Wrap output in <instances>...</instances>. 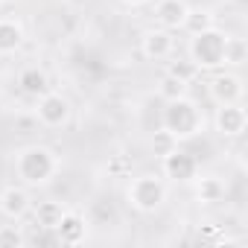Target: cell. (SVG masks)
I'll return each instance as SVG.
<instances>
[{
  "label": "cell",
  "mask_w": 248,
  "mask_h": 248,
  "mask_svg": "<svg viewBox=\"0 0 248 248\" xmlns=\"http://www.w3.org/2000/svg\"><path fill=\"white\" fill-rule=\"evenodd\" d=\"M18 88L27 93V96H32V99H38L41 93H47L50 91V79H47V73L41 70V67H24L21 73H18Z\"/></svg>",
  "instance_id": "cell-15"
},
{
  "label": "cell",
  "mask_w": 248,
  "mask_h": 248,
  "mask_svg": "<svg viewBox=\"0 0 248 248\" xmlns=\"http://www.w3.org/2000/svg\"><path fill=\"white\" fill-rule=\"evenodd\" d=\"M175 146H178V140H175L167 129H161V132H155V135H152V152H155L158 158H164V155H167V152H172Z\"/></svg>",
  "instance_id": "cell-22"
},
{
  "label": "cell",
  "mask_w": 248,
  "mask_h": 248,
  "mask_svg": "<svg viewBox=\"0 0 248 248\" xmlns=\"http://www.w3.org/2000/svg\"><path fill=\"white\" fill-rule=\"evenodd\" d=\"M167 196H170L167 181L158 178V175H149V172L132 178V184L126 190V199L138 213H158L167 204Z\"/></svg>",
  "instance_id": "cell-3"
},
{
  "label": "cell",
  "mask_w": 248,
  "mask_h": 248,
  "mask_svg": "<svg viewBox=\"0 0 248 248\" xmlns=\"http://www.w3.org/2000/svg\"><path fill=\"white\" fill-rule=\"evenodd\" d=\"M161 175L172 184H193V178L199 175V161L184 152V149H172L161 158Z\"/></svg>",
  "instance_id": "cell-6"
},
{
  "label": "cell",
  "mask_w": 248,
  "mask_h": 248,
  "mask_svg": "<svg viewBox=\"0 0 248 248\" xmlns=\"http://www.w3.org/2000/svg\"><path fill=\"white\" fill-rule=\"evenodd\" d=\"M172 50H175V38H172V32L164 30V27H152V30H146L143 38H140V53H143L149 62H167V59L172 56Z\"/></svg>",
  "instance_id": "cell-9"
},
{
  "label": "cell",
  "mask_w": 248,
  "mask_h": 248,
  "mask_svg": "<svg viewBox=\"0 0 248 248\" xmlns=\"http://www.w3.org/2000/svg\"><path fill=\"white\" fill-rule=\"evenodd\" d=\"M70 114H73L70 99L64 93H59V91H47V93H41L35 99V120L41 123L44 129H62V126H67Z\"/></svg>",
  "instance_id": "cell-5"
},
{
  "label": "cell",
  "mask_w": 248,
  "mask_h": 248,
  "mask_svg": "<svg viewBox=\"0 0 248 248\" xmlns=\"http://www.w3.org/2000/svg\"><path fill=\"white\" fill-rule=\"evenodd\" d=\"M24 27L15 18H0V56H15L24 47Z\"/></svg>",
  "instance_id": "cell-14"
},
{
  "label": "cell",
  "mask_w": 248,
  "mask_h": 248,
  "mask_svg": "<svg viewBox=\"0 0 248 248\" xmlns=\"http://www.w3.org/2000/svg\"><path fill=\"white\" fill-rule=\"evenodd\" d=\"M187 9H190L187 0H155V21H158V27L175 32L184 27Z\"/></svg>",
  "instance_id": "cell-12"
},
{
  "label": "cell",
  "mask_w": 248,
  "mask_h": 248,
  "mask_svg": "<svg viewBox=\"0 0 248 248\" xmlns=\"http://www.w3.org/2000/svg\"><path fill=\"white\" fill-rule=\"evenodd\" d=\"M187 53H190L187 59L199 70H219V67H225V62H222V56H225V32L213 27L207 32L190 35Z\"/></svg>",
  "instance_id": "cell-4"
},
{
  "label": "cell",
  "mask_w": 248,
  "mask_h": 248,
  "mask_svg": "<svg viewBox=\"0 0 248 248\" xmlns=\"http://www.w3.org/2000/svg\"><path fill=\"white\" fill-rule=\"evenodd\" d=\"M123 170H126V161H123V158H117V161L111 164V172H114V175H120Z\"/></svg>",
  "instance_id": "cell-24"
},
{
  "label": "cell",
  "mask_w": 248,
  "mask_h": 248,
  "mask_svg": "<svg viewBox=\"0 0 248 248\" xmlns=\"http://www.w3.org/2000/svg\"><path fill=\"white\" fill-rule=\"evenodd\" d=\"M32 210V196L27 187H3L0 190V213L12 222H21L27 213Z\"/></svg>",
  "instance_id": "cell-10"
},
{
  "label": "cell",
  "mask_w": 248,
  "mask_h": 248,
  "mask_svg": "<svg viewBox=\"0 0 248 248\" xmlns=\"http://www.w3.org/2000/svg\"><path fill=\"white\" fill-rule=\"evenodd\" d=\"M248 126V114L242 108V102H231V105H216V114H213V129L219 138H242Z\"/></svg>",
  "instance_id": "cell-7"
},
{
  "label": "cell",
  "mask_w": 248,
  "mask_h": 248,
  "mask_svg": "<svg viewBox=\"0 0 248 248\" xmlns=\"http://www.w3.org/2000/svg\"><path fill=\"white\" fill-rule=\"evenodd\" d=\"M167 73L190 85V82H196V76H199L202 70H199V67H196V64H193L190 59H172V62L167 64Z\"/></svg>",
  "instance_id": "cell-20"
},
{
  "label": "cell",
  "mask_w": 248,
  "mask_h": 248,
  "mask_svg": "<svg viewBox=\"0 0 248 248\" xmlns=\"http://www.w3.org/2000/svg\"><path fill=\"white\" fill-rule=\"evenodd\" d=\"M193 184H196V202L204 204V207L219 204V202H225V196H228V184H225L219 175H202V178L196 175Z\"/></svg>",
  "instance_id": "cell-13"
},
{
  "label": "cell",
  "mask_w": 248,
  "mask_h": 248,
  "mask_svg": "<svg viewBox=\"0 0 248 248\" xmlns=\"http://www.w3.org/2000/svg\"><path fill=\"white\" fill-rule=\"evenodd\" d=\"M161 129H167L178 143L181 140H193L202 132V108L190 99V93L187 96H178V99H170L164 105Z\"/></svg>",
  "instance_id": "cell-2"
},
{
  "label": "cell",
  "mask_w": 248,
  "mask_h": 248,
  "mask_svg": "<svg viewBox=\"0 0 248 248\" xmlns=\"http://www.w3.org/2000/svg\"><path fill=\"white\" fill-rule=\"evenodd\" d=\"M207 96L216 105H231V102H242L245 96V85L236 73L231 70H219L210 82H207Z\"/></svg>",
  "instance_id": "cell-8"
},
{
  "label": "cell",
  "mask_w": 248,
  "mask_h": 248,
  "mask_svg": "<svg viewBox=\"0 0 248 248\" xmlns=\"http://www.w3.org/2000/svg\"><path fill=\"white\" fill-rule=\"evenodd\" d=\"M59 245H82L88 239V219L79 210H64L62 222L53 228Z\"/></svg>",
  "instance_id": "cell-11"
},
{
  "label": "cell",
  "mask_w": 248,
  "mask_h": 248,
  "mask_svg": "<svg viewBox=\"0 0 248 248\" xmlns=\"http://www.w3.org/2000/svg\"><path fill=\"white\" fill-rule=\"evenodd\" d=\"M126 6H132V9H138V6H149V3H155V0H123Z\"/></svg>",
  "instance_id": "cell-23"
},
{
  "label": "cell",
  "mask_w": 248,
  "mask_h": 248,
  "mask_svg": "<svg viewBox=\"0 0 248 248\" xmlns=\"http://www.w3.org/2000/svg\"><path fill=\"white\" fill-rule=\"evenodd\" d=\"M187 93H190V85H187V82H181V79H175V76H170V73H164V76L158 79V96H161L164 102L178 99V96H187Z\"/></svg>",
  "instance_id": "cell-19"
},
{
  "label": "cell",
  "mask_w": 248,
  "mask_h": 248,
  "mask_svg": "<svg viewBox=\"0 0 248 248\" xmlns=\"http://www.w3.org/2000/svg\"><path fill=\"white\" fill-rule=\"evenodd\" d=\"M0 6H3V0H0Z\"/></svg>",
  "instance_id": "cell-25"
},
{
  "label": "cell",
  "mask_w": 248,
  "mask_h": 248,
  "mask_svg": "<svg viewBox=\"0 0 248 248\" xmlns=\"http://www.w3.org/2000/svg\"><path fill=\"white\" fill-rule=\"evenodd\" d=\"M213 27H216V15H213L210 9H204V6H190L181 30H184L187 35H199V32H207V30H213Z\"/></svg>",
  "instance_id": "cell-17"
},
{
  "label": "cell",
  "mask_w": 248,
  "mask_h": 248,
  "mask_svg": "<svg viewBox=\"0 0 248 248\" xmlns=\"http://www.w3.org/2000/svg\"><path fill=\"white\" fill-rule=\"evenodd\" d=\"M245 59H248V44H245V38H239V35H225V56H222V62H225L228 67H242Z\"/></svg>",
  "instance_id": "cell-18"
},
{
  "label": "cell",
  "mask_w": 248,
  "mask_h": 248,
  "mask_svg": "<svg viewBox=\"0 0 248 248\" xmlns=\"http://www.w3.org/2000/svg\"><path fill=\"white\" fill-rule=\"evenodd\" d=\"M59 155L50 149V146H41V143H32V146H24L15 152V175L21 178L24 187H44L50 184L56 175H59Z\"/></svg>",
  "instance_id": "cell-1"
},
{
  "label": "cell",
  "mask_w": 248,
  "mask_h": 248,
  "mask_svg": "<svg viewBox=\"0 0 248 248\" xmlns=\"http://www.w3.org/2000/svg\"><path fill=\"white\" fill-rule=\"evenodd\" d=\"M64 204L62 202H56V199H47V202H38L30 213L35 216V225L38 228H47V231H53L59 222H62V216H64Z\"/></svg>",
  "instance_id": "cell-16"
},
{
  "label": "cell",
  "mask_w": 248,
  "mask_h": 248,
  "mask_svg": "<svg viewBox=\"0 0 248 248\" xmlns=\"http://www.w3.org/2000/svg\"><path fill=\"white\" fill-rule=\"evenodd\" d=\"M27 233L18 225H0V248H24Z\"/></svg>",
  "instance_id": "cell-21"
}]
</instances>
